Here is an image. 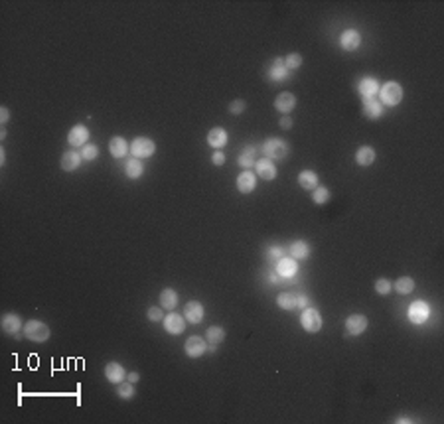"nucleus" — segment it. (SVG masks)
Wrapping results in <instances>:
<instances>
[{
	"label": "nucleus",
	"instance_id": "7c9ffc66",
	"mask_svg": "<svg viewBox=\"0 0 444 424\" xmlns=\"http://www.w3.org/2000/svg\"><path fill=\"white\" fill-rule=\"evenodd\" d=\"M206 337L209 343L219 346V343H223V339H225V330H223V328H217V326H211V328H207Z\"/></svg>",
	"mask_w": 444,
	"mask_h": 424
},
{
	"label": "nucleus",
	"instance_id": "f03ea898",
	"mask_svg": "<svg viewBox=\"0 0 444 424\" xmlns=\"http://www.w3.org/2000/svg\"><path fill=\"white\" fill-rule=\"evenodd\" d=\"M263 152H265V158H268V160H282L288 154V144L281 138H268L263 144Z\"/></svg>",
	"mask_w": 444,
	"mask_h": 424
},
{
	"label": "nucleus",
	"instance_id": "4468645a",
	"mask_svg": "<svg viewBox=\"0 0 444 424\" xmlns=\"http://www.w3.org/2000/svg\"><path fill=\"white\" fill-rule=\"evenodd\" d=\"M255 186H257V178H255L253 172L245 170L243 174H239V178H237V190H239L241 194H251L253 190H255Z\"/></svg>",
	"mask_w": 444,
	"mask_h": 424
},
{
	"label": "nucleus",
	"instance_id": "f3484780",
	"mask_svg": "<svg viewBox=\"0 0 444 424\" xmlns=\"http://www.w3.org/2000/svg\"><path fill=\"white\" fill-rule=\"evenodd\" d=\"M294 105H296V97L288 91L281 93V95L275 99V107H277V111H281V113H284V115L290 113V111L294 109Z\"/></svg>",
	"mask_w": 444,
	"mask_h": 424
},
{
	"label": "nucleus",
	"instance_id": "9b49d317",
	"mask_svg": "<svg viewBox=\"0 0 444 424\" xmlns=\"http://www.w3.org/2000/svg\"><path fill=\"white\" fill-rule=\"evenodd\" d=\"M105 377H107L109 383L118 385V383H122V379L127 377V371H125V367L120 363L111 361V363H107V367H105Z\"/></svg>",
	"mask_w": 444,
	"mask_h": 424
},
{
	"label": "nucleus",
	"instance_id": "c756f323",
	"mask_svg": "<svg viewBox=\"0 0 444 424\" xmlns=\"http://www.w3.org/2000/svg\"><path fill=\"white\" fill-rule=\"evenodd\" d=\"M288 71H286V65H284V60H275L273 67H270V79L273 81H282L286 79Z\"/></svg>",
	"mask_w": 444,
	"mask_h": 424
},
{
	"label": "nucleus",
	"instance_id": "79ce46f5",
	"mask_svg": "<svg viewBox=\"0 0 444 424\" xmlns=\"http://www.w3.org/2000/svg\"><path fill=\"white\" fill-rule=\"evenodd\" d=\"M268 257L279 260V258L284 257V249H282V247H270V249H268Z\"/></svg>",
	"mask_w": 444,
	"mask_h": 424
},
{
	"label": "nucleus",
	"instance_id": "4be33fe9",
	"mask_svg": "<svg viewBox=\"0 0 444 424\" xmlns=\"http://www.w3.org/2000/svg\"><path fill=\"white\" fill-rule=\"evenodd\" d=\"M355 162L359 166H371L375 162V150L371 146H361L359 150L355 152Z\"/></svg>",
	"mask_w": 444,
	"mask_h": 424
},
{
	"label": "nucleus",
	"instance_id": "7ed1b4c3",
	"mask_svg": "<svg viewBox=\"0 0 444 424\" xmlns=\"http://www.w3.org/2000/svg\"><path fill=\"white\" fill-rule=\"evenodd\" d=\"M379 91H381V101L389 107L399 105L401 99H403V87H401L397 81H387Z\"/></svg>",
	"mask_w": 444,
	"mask_h": 424
},
{
	"label": "nucleus",
	"instance_id": "dca6fc26",
	"mask_svg": "<svg viewBox=\"0 0 444 424\" xmlns=\"http://www.w3.org/2000/svg\"><path fill=\"white\" fill-rule=\"evenodd\" d=\"M207 142H209V146L215 148V150L223 148V146L227 144V132H225V128H221V126L211 128L209 135H207Z\"/></svg>",
	"mask_w": 444,
	"mask_h": 424
},
{
	"label": "nucleus",
	"instance_id": "09e8293b",
	"mask_svg": "<svg viewBox=\"0 0 444 424\" xmlns=\"http://www.w3.org/2000/svg\"><path fill=\"white\" fill-rule=\"evenodd\" d=\"M268 278H270V282H277V280H279V278H277V274H268Z\"/></svg>",
	"mask_w": 444,
	"mask_h": 424
},
{
	"label": "nucleus",
	"instance_id": "393cba45",
	"mask_svg": "<svg viewBox=\"0 0 444 424\" xmlns=\"http://www.w3.org/2000/svg\"><path fill=\"white\" fill-rule=\"evenodd\" d=\"M377 91H379V83L373 77H365V79L359 81V93L363 95V99L365 97H373Z\"/></svg>",
	"mask_w": 444,
	"mask_h": 424
},
{
	"label": "nucleus",
	"instance_id": "f8f14e48",
	"mask_svg": "<svg viewBox=\"0 0 444 424\" xmlns=\"http://www.w3.org/2000/svg\"><path fill=\"white\" fill-rule=\"evenodd\" d=\"M206 349H207L206 341L200 335H192V337L186 339V353L190 357H202L206 353Z\"/></svg>",
	"mask_w": 444,
	"mask_h": 424
},
{
	"label": "nucleus",
	"instance_id": "a18cd8bd",
	"mask_svg": "<svg viewBox=\"0 0 444 424\" xmlns=\"http://www.w3.org/2000/svg\"><path fill=\"white\" fill-rule=\"evenodd\" d=\"M306 306H308V298L302 294V296H300V302H298V308H306Z\"/></svg>",
	"mask_w": 444,
	"mask_h": 424
},
{
	"label": "nucleus",
	"instance_id": "58836bf2",
	"mask_svg": "<svg viewBox=\"0 0 444 424\" xmlns=\"http://www.w3.org/2000/svg\"><path fill=\"white\" fill-rule=\"evenodd\" d=\"M148 320L150 322H160V320H164V314H162V308H148Z\"/></svg>",
	"mask_w": 444,
	"mask_h": 424
},
{
	"label": "nucleus",
	"instance_id": "1a4fd4ad",
	"mask_svg": "<svg viewBox=\"0 0 444 424\" xmlns=\"http://www.w3.org/2000/svg\"><path fill=\"white\" fill-rule=\"evenodd\" d=\"M89 140V130L83 126V124H75L73 128L69 130V135H67V142L71 144V146H85Z\"/></svg>",
	"mask_w": 444,
	"mask_h": 424
},
{
	"label": "nucleus",
	"instance_id": "2f4dec72",
	"mask_svg": "<svg viewBox=\"0 0 444 424\" xmlns=\"http://www.w3.org/2000/svg\"><path fill=\"white\" fill-rule=\"evenodd\" d=\"M255 154H257V150L253 148V146H245V150H243V154L239 156V164L243 168H251L255 166Z\"/></svg>",
	"mask_w": 444,
	"mask_h": 424
},
{
	"label": "nucleus",
	"instance_id": "20e7f679",
	"mask_svg": "<svg viewBox=\"0 0 444 424\" xmlns=\"http://www.w3.org/2000/svg\"><path fill=\"white\" fill-rule=\"evenodd\" d=\"M300 324H302V328L306 332L316 333L322 330V316H320V312L316 308H306L302 312V316H300Z\"/></svg>",
	"mask_w": 444,
	"mask_h": 424
},
{
	"label": "nucleus",
	"instance_id": "ddd939ff",
	"mask_svg": "<svg viewBox=\"0 0 444 424\" xmlns=\"http://www.w3.org/2000/svg\"><path fill=\"white\" fill-rule=\"evenodd\" d=\"M340 44L346 51H354V49H357L359 44H361V36H359V32L357 30H346L343 34H341Z\"/></svg>",
	"mask_w": 444,
	"mask_h": 424
},
{
	"label": "nucleus",
	"instance_id": "9d476101",
	"mask_svg": "<svg viewBox=\"0 0 444 424\" xmlns=\"http://www.w3.org/2000/svg\"><path fill=\"white\" fill-rule=\"evenodd\" d=\"M255 168H257L259 178H263V180H275V178H277V166H275L273 160H268V158L257 160V162H255Z\"/></svg>",
	"mask_w": 444,
	"mask_h": 424
},
{
	"label": "nucleus",
	"instance_id": "6ab92c4d",
	"mask_svg": "<svg viewBox=\"0 0 444 424\" xmlns=\"http://www.w3.org/2000/svg\"><path fill=\"white\" fill-rule=\"evenodd\" d=\"M298 302H300V294H294V292H281L277 298V304L282 310H296Z\"/></svg>",
	"mask_w": 444,
	"mask_h": 424
},
{
	"label": "nucleus",
	"instance_id": "c85d7f7f",
	"mask_svg": "<svg viewBox=\"0 0 444 424\" xmlns=\"http://www.w3.org/2000/svg\"><path fill=\"white\" fill-rule=\"evenodd\" d=\"M160 304H162V308H168V310L176 308V304H178L176 290H172V288H164L162 292H160Z\"/></svg>",
	"mask_w": 444,
	"mask_h": 424
},
{
	"label": "nucleus",
	"instance_id": "39448f33",
	"mask_svg": "<svg viewBox=\"0 0 444 424\" xmlns=\"http://www.w3.org/2000/svg\"><path fill=\"white\" fill-rule=\"evenodd\" d=\"M156 150V144L146 137H138L133 140V144H131V152H133L134 158H148V156H152Z\"/></svg>",
	"mask_w": 444,
	"mask_h": 424
},
{
	"label": "nucleus",
	"instance_id": "72a5a7b5",
	"mask_svg": "<svg viewBox=\"0 0 444 424\" xmlns=\"http://www.w3.org/2000/svg\"><path fill=\"white\" fill-rule=\"evenodd\" d=\"M395 288H397L399 294H409V292L414 290V280L409 278V276H403V278H399V280L395 282Z\"/></svg>",
	"mask_w": 444,
	"mask_h": 424
},
{
	"label": "nucleus",
	"instance_id": "5701e85b",
	"mask_svg": "<svg viewBox=\"0 0 444 424\" xmlns=\"http://www.w3.org/2000/svg\"><path fill=\"white\" fill-rule=\"evenodd\" d=\"M298 183L304 190H316L318 188V174L312 172V170H304V172L298 174Z\"/></svg>",
	"mask_w": 444,
	"mask_h": 424
},
{
	"label": "nucleus",
	"instance_id": "412c9836",
	"mask_svg": "<svg viewBox=\"0 0 444 424\" xmlns=\"http://www.w3.org/2000/svg\"><path fill=\"white\" fill-rule=\"evenodd\" d=\"M20 328H22V320H20V316H16V314H6V316L2 318V330L8 333V335L18 333L20 332Z\"/></svg>",
	"mask_w": 444,
	"mask_h": 424
},
{
	"label": "nucleus",
	"instance_id": "0eeeda50",
	"mask_svg": "<svg viewBox=\"0 0 444 424\" xmlns=\"http://www.w3.org/2000/svg\"><path fill=\"white\" fill-rule=\"evenodd\" d=\"M164 328H166V332L174 333V335L182 333L186 330V318L176 314V312H170L168 316H164Z\"/></svg>",
	"mask_w": 444,
	"mask_h": 424
},
{
	"label": "nucleus",
	"instance_id": "ea45409f",
	"mask_svg": "<svg viewBox=\"0 0 444 424\" xmlns=\"http://www.w3.org/2000/svg\"><path fill=\"white\" fill-rule=\"evenodd\" d=\"M245 101H241V99H237V101H233L231 105H229V111L233 113V115H239V113H243L245 111Z\"/></svg>",
	"mask_w": 444,
	"mask_h": 424
},
{
	"label": "nucleus",
	"instance_id": "c03bdc74",
	"mask_svg": "<svg viewBox=\"0 0 444 424\" xmlns=\"http://www.w3.org/2000/svg\"><path fill=\"white\" fill-rule=\"evenodd\" d=\"M0 121H2V122L8 121V109H6V107H2V109H0Z\"/></svg>",
	"mask_w": 444,
	"mask_h": 424
},
{
	"label": "nucleus",
	"instance_id": "a878e982",
	"mask_svg": "<svg viewBox=\"0 0 444 424\" xmlns=\"http://www.w3.org/2000/svg\"><path fill=\"white\" fill-rule=\"evenodd\" d=\"M277 271H279V274H281V276H284V278L292 276V274L296 273V260L292 257H290V258H286V257L279 258V267H277Z\"/></svg>",
	"mask_w": 444,
	"mask_h": 424
},
{
	"label": "nucleus",
	"instance_id": "f257e3e1",
	"mask_svg": "<svg viewBox=\"0 0 444 424\" xmlns=\"http://www.w3.org/2000/svg\"><path fill=\"white\" fill-rule=\"evenodd\" d=\"M24 335L28 337L30 341L42 343L45 339H50V328L40 320H30L28 324L24 326Z\"/></svg>",
	"mask_w": 444,
	"mask_h": 424
},
{
	"label": "nucleus",
	"instance_id": "aec40b11",
	"mask_svg": "<svg viewBox=\"0 0 444 424\" xmlns=\"http://www.w3.org/2000/svg\"><path fill=\"white\" fill-rule=\"evenodd\" d=\"M79 164H81V154H79V152L69 150L61 156V168H63L65 172H73V170L79 168Z\"/></svg>",
	"mask_w": 444,
	"mask_h": 424
},
{
	"label": "nucleus",
	"instance_id": "37998d69",
	"mask_svg": "<svg viewBox=\"0 0 444 424\" xmlns=\"http://www.w3.org/2000/svg\"><path fill=\"white\" fill-rule=\"evenodd\" d=\"M290 126H292V119L284 115V117L281 119V128H290Z\"/></svg>",
	"mask_w": 444,
	"mask_h": 424
},
{
	"label": "nucleus",
	"instance_id": "de8ad7c7",
	"mask_svg": "<svg viewBox=\"0 0 444 424\" xmlns=\"http://www.w3.org/2000/svg\"><path fill=\"white\" fill-rule=\"evenodd\" d=\"M397 422H411V418H407V416H401V418H397Z\"/></svg>",
	"mask_w": 444,
	"mask_h": 424
},
{
	"label": "nucleus",
	"instance_id": "6e6552de",
	"mask_svg": "<svg viewBox=\"0 0 444 424\" xmlns=\"http://www.w3.org/2000/svg\"><path fill=\"white\" fill-rule=\"evenodd\" d=\"M346 330L350 335H359L367 330V318L361 314H352L350 318L346 320Z\"/></svg>",
	"mask_w": 444,
	"mask_h": 424
},
{
	"label": "nucleus",
	"instance_id": "f704fd0d",
	"mask_svg": "<svg viewBox=\"0 0 444 424\" xmlns=\"http://www.w3.org/2000/svg\"><path fill=\"white\" fill-rule=\"evenodd\" d=\"M117 393H118V396H122V399H133L134 396L133 383H131V381H129V383H118Z\"/></svg>",
	"mask_w": 444,
	"mask_h": 424
},
{
	"label": "nucleus",
	"instance_id": "423d86ee",
	"mask_svg": "<svg viewBox=\"0 0 444 424\" xmlns=\"http://www.w3.org/2000/svg\"><path fill=\"white\" fill-rule=\"evenodd\" d=\"M430 316V308L427 302H423V300H416L409 306V320L413 322V324H425Z\"/></svg>",
	"mask_w": 444,
	"mask_h": 424
},
{
	"label": "nucleus",
	"instance_id": "cd10ccee",
	"mask_svg": "<svg viewBox=\"0 0 444 424\" xmlns=\"http://www.w3.org/2000/svg\"><path fill=\"white\" fill-rule=\"evenodd\" d=\"M142 172H144V166L140 164V160H138V158H133V160H129V162L125 164V174H127L129 178H133V180L140 178V176H142Z\"/></svg>",
	"mask_w": 444,
	"mask_h": 424
},
{
	"label": "nucleus",
	"instance_id": "c9c22d12",
	"mask_svg": "<svg viewBox=\"0 0 444 424\" xmlns=\"http://www.w3.org/2000/svg\"><path fill=\"white\" fill-rule=\"evenodd\" d=\"M99 156V148L95 146V144H85L83 148H81V158L83 160H95Z\"/></svg>",
	"mask_w": 444,
	"mask_h": 424
},
{
	"label": "nucleus",
	"instance_id": "473e14b6",
	"mask_svg": "<svg viewBox=\"0 0 444 424\" xmlns=\"http://www.w3.org/2000/svg\"><path fill=\"white\" fill-rule=\"evenodd\" d=\"M314 194H312V201L316 203V205H322V203H326L328 199H330V190L328 188H324V186H318L316 190H312Z\"/></svg>",
	"mask_w": 444,
	"mask_h": 424
},
{
	"label": "nucleus",
	"instance_id": "e433bc0d",
	"mask_svg": "<svg viewBox=\"0 0 444 424\" xmlns=\"http://www.w3.org/2000/svg\"><path fill=\"white\" fill-rule=\"evenodd\" d=\"M284 65H286V69H296V67H300V65H302V56H300V54H288L286 60H284Z\"/></svg>",
	"mask_w": 444,
	"mask_h": 424
},
{
	"label": "nucleus",
	"instance_id": "49530a36",
	"mask_svg": "<svg viewBox=\"0 0 444 424\" xmlns=\"http://www.w3.org/2000/svg\"><path fill=\"white\" fill-rule=\"evenodd\" d=\"M138 373H129V381H131V383H136V381H138Z\"/></svg>",
	"mask_w": 444,
	"mask_h": 424
},
{
	"label": "nucleus",
	"instance_id": "b1692460",
	"mask_svg": "<svg viewBox=\"0 0 444 424\" xmlns=\"http://www.w3.org/2000/svg\"><path fill=\"white\" fill-rule=\"evenodd\" d=\"M109 150H111V154H113L115 158H122V156L129 152V142L122 137H115L109 142Z\"/></svg>",
	"mask_w": 444,
	"mask_h": 424
},
{
	"label": "nucleus",
	"instance_id": "2eb2a0df",
	"mask_svg": "<svg viewBox=\"0 0 444 424\" xmlns=\"http://www.w3.org/2000/svg\"><path fill=\"white\" fill-rule=\"evenodd\" d=\"M184 318L190 324H200L204 320V306L200 302H188L184 308Z\"/></svg>",
	"mask_w": 444,
	"mask_h": 424
},
{
	"label": "nucleus",
	"instance_id": "bb28decb",
	"mask_svg": "<svg viewBox=\"0 0 444 424\" xmlns=\"http://www.w3.org/2000/svg\"><path fill=\"white\" fill-rule=\"evenodd\" d=\"M290 257L296 258V260H302V258L308 257V253H310V249H308V243L306 241H294L290 245Z\"/></svg>",
	"mask_w": 444,
	"mask_h": 424
},
{
	"label": "nucleus",
	"instance_id": "4c0bfd02",
	"mask_svg": "<svg viewBox=\"0 0 444 424\" xmlns=\"http://www.w3.org/2000/svg\"><path fill=\"white\" fill-rule=\"evenodd\" d=\"M375 290H377V292H379V294H389V292H391V282H389V280H387V278H379V280H377V282H375Z\"/></svg>",
	"mask_w": 444,
	"mask_h": 424
},
{
	"label": "nucleus",
	"instance_id": "a19ab883",
	"mask_svg": "<svg viewBox=\"0 0 444 424\" xmlns=\"http://www.w3.org/2000/svg\"><path fill=\"white\" fill-rule=\"evenodd\" d=\"M211 162H213L215 166H223V164H225V154H223L221 150H215L213 156H211Z\"/></svg>",
	"mask_w": 444,
	"mask_h": 424
},
{
	"label": "nucleus",
	"instance_id": "a211bd4d",
	"mask_svg": "<svg viewBox=\"0 0 444 424\" xmlns=\"http://www.w3.org/2000/svg\"><path fill=\"white\" fill-rule=\"evenodd\" d=\"M363 113H365V117H369V119H379V117L383 115L381 101H375L373 97H365V99H363Z\"/></svg>",
	"mask_w": 444,
	"mask_h": 424
}]
</instances>
